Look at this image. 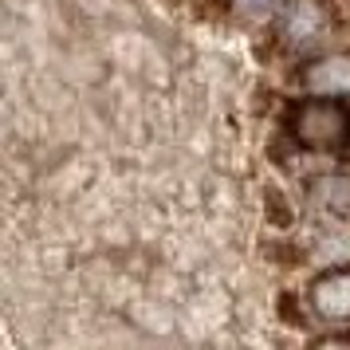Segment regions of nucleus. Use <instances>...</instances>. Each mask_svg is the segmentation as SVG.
Masks as SVG:
<instances>
[{
  "label": "nucleus",
  "instance_id": "f257e3e1",
  "mask_svg": "<svg viewBox=\"0 0 350 350\" xmlns=\"http://www.w3.org/2000/svg\"><path fill=\"white\" fill-rule=\"evenodd\" d=\"M287 130L307 150H334V146L350 142V111H342L327 95L303 98L287 114Z\"/></svg>",
  "mask_w": 350,
  "mask_h": 350
},
{
  "label": "nucleus",
  "instance_id": "f03ea898",
  "mask_svg": "<svg viewBox=\"0 0 350 350\" xmlns=\"http://www.w3.org/2000/svg\"><path fill=\"white\" fill-rule=\"evenodd\" d=\"M334 32V8L331 0H287L280 12V40L287 48L307 51L331 40Z\"/></svg>",
  "mask_w": 350,
  "mask_h": 350
},
{
  "label": "nucleus",
  "instance_id": "7ed1b4c3",
  "mask_svg": "<svg viewBox=\"0 0 350 350\" xmlns=\"http://www.w3.org/2000/svg\"><path fill=\"white\" fill-rule=\"evenodd\" d=\"M307 303L319 319L327 323H347L350 319V268H331L315 275V284L307 291Z\"/></svg>",
  "mask_w": 350,
  "mask_h": 350
},
{
  "label": "nucleus",
  "instance_id": "20e7f679",
  "mask_svg": "<svg viewBox=\"0 0 350 350\" xmlns=\"http://www.w3.org/2000/svg\"><path fill=\"white\" fill-rule=\"evenodd\" d=\"M299 79L311 95H327V98L350 95V51H334V55L311 59V64L303 67Z\"/></svg>",
  "mask_w": 350,
  "mask_h": 350
},
{
  "label": "nucleus",
  "instance_id": "39448f33",
  "mask_svg": "<svg viewBox=\"0 0 350 350\" xmlns=\"http://www.w3.org/2000/svg\"><path fill=\"white\" fill-rule=\"evenodd\" d=\"M311 197H315L323 208H331L338 217L350 213V177L347 174H323L311 181Z\"/></svg>",
  "mask_w": 350,
  "mask_h": 350
},
{
  "label": "nucleus",
  "instance_id": "423d86ee",
  "mask_svg": "<svg viewBox=\"0 0 350 350\" xmlns=\"http://www.w3.org/2000/svg\"><path fill=\"white\" fill-rule=\"evenodd\" d=\"M264 213H268L271 228H291V224H295V208L287 205V197L275 189V185L264 189Z\"/></svg>",
  "mask_w": 350,
  "mask_h": 350
},
{
  "label": "nucleus",
  "instance_id": "0eeeda50",
  "mask_svg": "<svg viewBox=\"0 0 350 350\" xmlns=\"http://www.w3.org/2000/svg\"><path fill=\"white\" fill-rule=\"evenodd\" d=\"M280 8V0H232V12H237L240 20H268L271 12Z\"/></svg>",
  "mask_w": 350,
  "mask_h": 350
},
{
  "label": "nucleus",
  "instance_id": "6e6552de",
  "mask_svg": "<svg viewBox=\"0 0 350 350\" xmlns=\"http://www.w3.org/2000/svg\"><path fill=\"white\" fill-rule=\"evenodd\" d=\"M280 315H284L287 323H291V327H303V323H307V319H303V311H299V303H295V295H291V291H287V295H280Z\"/></svg>",
  "mask_w": 350,
  "mask_h": 350
},
{
  "label": "nucleus",
  "instance_id": "1a4fd4ad",
  "mask_svg": "<svg viewBox=\"0 0 350 350\" xmlns=\"http://www.w3.org/2000/svg\"><path fill=\"white\" fill-rule=\"evenodd\" d=\"M268 252H271V264H287V268H291V264H299V260H303V252H299V248H271V244H268Z\"/></svg>",
  "mask_w": 350,
  "mask_h": 350
},
{
  "label": "nucleus",
  "instance_id": "9d476101",
  "mask_svg": "<svg viewBox=\"0 0 350 350\" xmlns=\"http://www.w3.org/2000/svg\"><path fill=\"white\" fill-rule=\"evenodd\" d=\"M319 347H342V342H350V334H327V338H315Z\"/></svg>",
  "mask_w": 350,
  "mask_h": 350
},
{
  "label": "nucleus",
  "instance_id": "9b49d317",
  "mask_svg": "<svg viewBox=\"0 0 350 350\" xmlns=\"http://www.w3.org/2000/svg\"><path fill=\"white\" fill-rule=\"evenodd\" d=\"M342 4H347V12H350V0H342Z\"/></svg>",
  "mask_w": 350,
  "mask_h": 350
}]
</instances>
